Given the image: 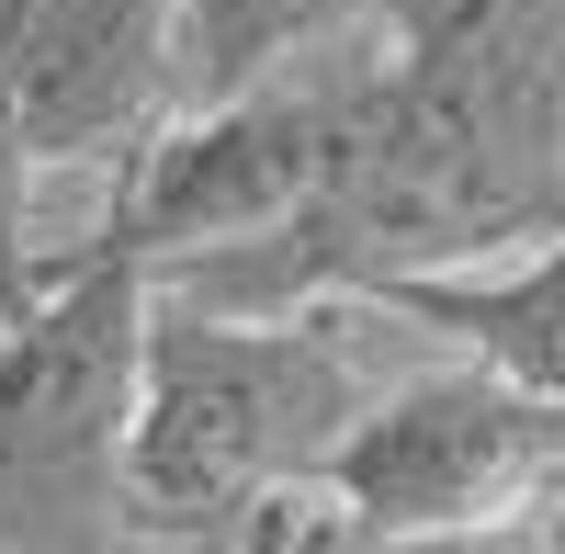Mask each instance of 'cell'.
<instances>
[{"mask_svg": "<svg viewBox=\"0 0 565 554\" xmlns=\"http://www.w3.org/2000/svg\"><path fill=\"white\" fill-rule=\"evenodd\" d=\"M12 90L45 181L103 170L114 193L181 114V0H12Z\"/></svg>", "mask_w": 565, "mask_h": 554, "instance_id": "6", "label": "cell"}, {"mask_svg": "<svg viewBox=\"0 0 565 554\" xmlns=\"http://www.w3.org/2000/svg\"><path fill=\"white\" fill-rule=\"evenodd\" d=\"M373 306H204L148 284V351H136V543H260L295 487H317L328 441L373 396Z\"/></svg>", "mask_w": 565, "mask_h": 554, "instance_id": "1", "label": "cell"}, {"mask_svg": "<svg viewBox=\"0 0 565 554\" xmlns=\"http://www.w3.org/2000/svg\"><path fill=\"white\" fill-rule=\"evenodd\" d=\"M554 476H565V407L509 385L476 351H441L362 396V419L317 465V498H328V543H362V554L532 543Z\"/></svg>", "mask_w": 565, "mask_h": 554, "instance_id": "3", "label": "cell"}, {"mask_svg": "<svg viewBox=\"0 0 565 554\" xmlns=\"http://www.w3.org/2000/svg\"><path fill=\"white\" fill-rule=\"evenodd\" d=\"M68 249H45V159L23 136V90H12V0H0V317L45 295V271Z\"/></svg>", "mask_w": 565, "mask_h": 554, "instance_id": "9", "label": "cell"}, {"mask_svg": "<svg viewBox=\"0 0 565 554\" xmlns=\"http://www.w3.org/2000/svg\"><path fill=\"white\" fill-rule=\"evenodd\" d=\"M373 23V0H181V103L249 90Z\"/></svg>", "mask_w": 565, "mask_h": 554, "instance_id": "8", "label": "cell"}, {"mask_svg": "<svg viewBox=\"0 0 565 554\" xmlns=\"http://www.w3.org/2000/svg\"><path fill=\"white\" fill-rule=\"evenodd\" d=\"M362 306H385L396 329L498 362L509 385H532L565 407V226L554 238H521L498 260H441V271H396Z\"/></svg>", "mask_w": 565, "mask_h": 554, "instance_id": "7", "label": "cell"}, {"mask_svg": "<svg viewBox=\"0 0 565 554\" xmlns=\"http://www.w3.org/2000/svg\"><path fill=\"white\" fill-rule=\"evenodd\" d=\"M159 271L79 238L45 295L0 317V554H114L136 543V351Z\"/></svg>", "mask_w": 565, "mask_h": 554, "instance_id": "2", "label": "cell"}, {"mask_svg": "<svg viewBox=\"0 0 565 554\" xmlns=\"http://www.w3.org/2000/svg\"><path fill=\"white\" fill-rule=\"evenodd\" d=\"M385 68L565 215V0H373Z\"/></svg>", "mask_w": 565, "mask_h": 554, "instance_id": "5", "label": "cell"}, {"mask_svg": "<svg viewBox=\"0 0 565 554\" xmlns=\"http://www.w3.org/2000/svg\"><path fill=\"white\" fill-rule=\"evenodd\" d=\"M362 79H373V23L340 34V45H317V57H295V68H271V79H249V90L181 103L148 148H136V170L103 193V226H90V238L136 249L148 271L193 260V249L271 238V226L328 181Z\"/></svg>", "mask_w": 565, "mask_h": 554, "instance_id": "4", "label": "cell"}, {"mask_svg": "<svg viewBox=\"0 0 565 554\" xmlns=\"http://www.w3.org/2000/svg\"><path fill=\"white\" fill-rule=\"evenodd\" d=\"M532 543H565V476H554V498H543V521H532Z\"/></svg>", "mask_w": 565, "mask_h": 554, "instance_id": "10", "label": "cell"}]
</instances>
